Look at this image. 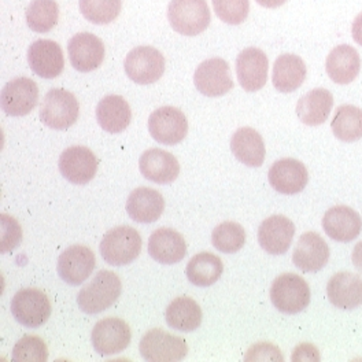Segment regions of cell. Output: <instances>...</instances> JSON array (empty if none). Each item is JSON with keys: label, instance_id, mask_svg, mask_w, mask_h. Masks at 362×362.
Returning <instances> with one entry per match:
<instances>
[{"label": "cell", "instance_id": "obj_20", "mask_svg": "<svg viewBox=\"0 0 362 362\" xmlns=\"http://www.w3.org/2000/svg\"><path fill=\"white\" fill-rule=\"evenodd\" d=\"M328 259L329 247L318 233L306 232L299 238L293 254V262L299 271H321L328 264Z\"/></svg>", "mask_w": 362, "mask_h": 362}, {"label": "cell", "instance_id": "obj_24", "mask_svg": "<svg viewBox=\"0 0 362 362\" xmlns=\"http://www.w3.org/2000/svg\"><path fill=\"white\" fill-rule=\"evenodd\" d=\"M148 254L159 264H177L187 254L185 240L170 228H159L148 239Z\"/></svg>", "mask_w": 362, "mask_h": 362}, {"label": "cell", "instance_id": "obj_8", "mask_svg": "<svg viewBox=\"0 0 362 362\" xmlns=\"http://www.w3.org/2000/svg\"><path fill=\"white\" fill-rule=\"evenodd\" d=\"M11 313L26 328H39L51 316V303L47 295L36 288H23L11 300Z\"/></svg>", "mask_w": 362, "mask_h": 362}, {"label": "cell", "instance_id": "obj_21", "mask_svg": "<svg viewBox=\"0 0 362 362\" xmlns=\"http://www.w3.org/2000/svg\"><path fill=\"white\" fill-rule=\"evenodd\" d=\"M322 228L331 239L347 243L357 239L361 233V217L351 207L335 206L325 213Z\"/></svg>", "mask_w": 362, "mask_h": 362}, {"label": "cell", "instance_id": "obj_14", "mask_svg": "<svg viewBox=\"0 0 362 362\" xmlns=\"http://www.w3.org/2000/svg\"><path fill=\"white\" fill-rule=\"evenodd\" d=\"M68 52L71 66L81 73H88L102 65L106 51L98 36L83 32L70 39Z\"/></svg>", "mask_w": 362, "mask_h": 362}, {"label": "cell", "instance_id": "obj_11", "mask_svg": "<svg viewBox=\"0 0 362 362\" xmlns=\"http://www.w3.org/2000/svg\"><path fill=\"white\" fill-rule=\"evenodd\" d=\"M37 100V84L28 77L8 81L1 90V109L11 117H23L30 113L36 107Z\"/></svg>", "mask_w": 362, "mask_h": 362}, {"label": "cell", "instance_id": "obj_26", "mask_svg": "<svg viewBox=\"0 0 362 362\" xmlns=\"http://www.w3.org/2000/svg\"><path fill=\"white\" fill-rule=\"evenodd\" d=\"M165 209V201L158 191L147 187L136 188L128 201L127 213L128 216L140 224H151L159 220Z\"/></svg>", "mask_w": 362, "mask_h": 362}, {"label": "cell", "instance_id": "obj_39", "mask_svg": "<svg viewBox=\"0 0 362 362\" xmlns=\"http://www.w3.org/2000/svg\"><path fill=\"white\" fill-rule=\"evenodd\" d=\"M0 226H1L0 251L6 254L16 249L17 246H20L23 240V229L16 218L7 214L0 216Z\"/></svg>", "mask_w": 362, "mask_h": 362}, {"label": "cell", "instance_id": "obj_13", "mask_svg": "<svg viewBox=\"0 0 362 362\" xmlns=\"http://www.w3.org/2000/svg\"><path fill=\"white\" fill-rule=\"evenodd\" d=\"M268 57L259 48H246L236 58L238 80L242 88L247 92H255L264 88L268 81Z\"/></svg>", "mask_w": 362, "mask_h": 362}, {"label": "cell", "instance_id": "obj_6", "mask_svg": "<svg viewBox=\"0 0 362 362\" xmlns=\"http://www.w3.org/2000/svg\"><path fill=\"white\" fill-rule=\"evenodd\" d=\"M124 68L127 76L136 84H154L165 71V58L157 48L140 45L129 51Z\"/></svg>", "mask_w": 362, "mask_h": 362}, {"label": "cell", "instance_id": "obj_35", "mask_svg": "<svg viewBox=\"0 0 362 362\" xmlns=\"http://www.w3.org/2000/svg\"><path fill=\"white\" fill-rule=\"evenodd\" d=\"M211 243L221 252H236L246 243V230L240 224L233 221L221 223L211 232Z\"/></svg>", "mask_w": 362, "mask_h": 362}, {"label": "cell", "instance_id": "obj_19", "mask_svg": "<svg viewBox=\"0 0 362 362\" xmlns=\"http://www.w3.org/2000/svg\"><path fill=\"white\" fill-rule=\"evenodd\" d=\"M294 235V223L284 216H272L258 228L259 246L272 255L287 252L291 247Z\"/></svg>", "mask_w": 362, "mask_h": 362}, {"label": "cell", "instance_id": "obj_25", "mask_svg": "<svg viewBox=\"0 0 362 362\" xmlns=\"http://www.w3.org/2000/svg\"><path fill=\"white\" fill-rule=\"evenodd\" d=\"M325 69L334 83L346 86L357 78L361 70V58L354 47L340 45L329 52Z\"/></svg>", "mask_w": 362, "mask_h": 362}, {"label": "cell", "instance_id": "obj_7", "mask_svg": "<svg viewBox=\"0 0 362 362\" xmlns=\"http://www.w3.org/2000/svg\"><path fill=\"white\" fill-rule=\"evenodd\" d=\"M141 357L146 361L172 362L180 361L187 353L188 346L185 340L170 335L162 329L148 331L139 344Z\"/></svg>", "mask_w": 362, "mask_h": 362}, {"label": "cell", "instance_id": "obj_5", "mask_svg": "<svg viewBox=\"0 0 362 362\" xmlns=\"http://www.w3.org/2000/svg\"><path fill=\"white\" fill-rule=\"evenodd\" d=\"M80 105L76 96L66 90L54 88L45 93L40 106V119L51 129L70 128L78 118Z\"/></svg>", "mask_w": 362, "mask_h": 362}, {"label": "cell", "instance_id": "obj_16", "mask_svg": "<svg viewBox=\"0 0 362 362\" xmlns=\"http://www.w3.org/2000/svg\"><path fill=\"white\" fill-rule=\"evenodd\" d=\"M28 64L35 74L42 78L58 77L65 66V58L61 45L54 40L40 39L28 49Z\"/></svg>", "mask_w": 362, "mask_h": 362}, {"label": "cell", "instance_id": "obj_43", "mask_svg": "<svg viewBox=\"0 0 362 362\" xmlns=\"http://www.w3.org/2000/svg\"><path fill=\"white\" fill-rule=\"evenodd\" d=\"M351 261H353V265L356 267V269H358L362 273V242L357 243L353 250Z\"/></svg>", "mask_w": 362, "mask_h": 362}, {"label": "cell", "instance_id": "obj_33", "mask_svg": "<svg viewBox=\"0 0 362 362\" xmlns=\"http://www.w3.org/2000/svg\"><path fill=\"white\" fill-rule=\"evenodd\" d=\"M334 135L341 141H356L362 137V110L351 106L343 105L335 112L331 122Z\"/></svg>", "mask_w": 362, "mask_h": 362}, {"label": "cell", "instance_id": "obj_1", "mask_svg": "<svg viewBox=\"0 0 362 362\" xmlns=\"http://www.w3.org/2000/svg\"><path fill=\"white\" fill-rule=\"evenodd\" d=\"M122 291L119 277L112 271L98 272L77 295L80 309L87 315H98L109 309Z\"/></svg>", "mask_w": 362, "mask_h": 362}, {"label": "cell", "instance_id": "obj_41", "mask_svg": "<svg viewBox=\"0 0 362 362\" xmlns=\"http://www.w3.org/2000/svg\"><path fill=\"white\" fill-rule=\"evenodd\" d=\"M291 360L293 361H320L321 357L316 346L310 343H302L295 347Z\"/></svg>", "mask_w": 362, "mask_h": 362}, {"label": "cell", "instance_id": "obj_32", "mask_svg": "<svg viewBox=\"0 0 362 362\" xmlns=\"http://www.w3.org/2000/svg\"><path fill=\"white\" fill-rule=\"evenodd\" d=\"M223 261L211 252H199L187 265L185 274L191 284L197 287H210L223 274Z\"/></svg>", "mask_w": 362, "mask_h": 362}, {"label": "cell", "instance_id": "obj_38", "mask_svg": "<svg viewBox=\"0 0 362 362\" xmlns=\"http://www.w3.org/2000/svg\"><path fill=\"white\" fill-rule=\"evenodd\" d=\"M216 16L228 25H240L249 16V0H211Z\"/></svg>", "mask_w": 362, "mask_h": 362}, {"label": "cell", "instance_id": "obj_18", "mask_svg": "<svg viewBox=\"0 0 362 362\" xmlns=\"http://www.w3.org/2000/svg\"><path fill=\"white\" fill-rule=\"evenodd\" d=\"M268 179L277 192L284 195H294L305 189L309 181V173L300 160L284 158L272 165Z\"/></svg>", "mask_w": 362, "mask_h": 362}, {"label": "cell", "instance_id": "obj_28", "mask_svg": "<svg viewBox=\"0 0 362 362\" xmlns=\"http://www.w3.org/2000/svg\"><path fill=\"white\" fill-rule=\"evenodd\" d=\"M230 150L242 163L258 168L265 160V143L255 129L245 127L238 129L230 139Z\"/></svg>", "mask_w": 362, "mask_h": 362}, {"label": "cell", "instance_id": "obj_31", "mask_svg": "<svg viewBox=\"0 0 362 362\" xmlns=\"http://www.w3.org/2000/svg\"><path fill=\"white\" fill-rule=\"evenodd\" d=\"M165 317L172 329L192 332L202 324V309L192 298L180 296L170 302Z\"/></svg>", "mask_w": 362, "mask_h": 362}, {"label": "cell", "instance_id": "obj_27", "mask_svg": "<svg viewBox=\"0 0 362 362\" xmlns=\"http://www.w3.org/2000/svg\"><path fill=\"white\" fill-rule=\"evenodd\" d=\"M96 119L105 132L121 134L129 127L132 119L129 103L119 95L105 96L98 103Z\"/></svg>", "mask_w": 362, "mask_h": 362}, {"label": "cell", "instance_id": "obj_15", "mask_svg": "<svg viewBox=\"0 0 362 362\" xmlns=\"http://www.w3.org/2000/svg\"><path fill=\"white\" fill-rule=\"evenodd\" d=\"M59 170L69 182L84 185L95 177L98 170V159L87 147H69L61 154Z\"/></svg>", "mask_w": 362, "mask_h": 362}, {"label": "cell", "instance_id": "obj_37", "mask_svg": "<svg viewBox=\"0 0 362 362\" xmlns=\"http://www.w3.org/2000/svg\"><path fill=\"white\" fill-rule=\"evenodd\" d=\"M48 358V349L45 341L28 335L18 340L13 349V361L45 362Z\"/></svg>", "mask_w": 362, "mask_h": 362}, {"label": "cell", "instance_id": "obj_42", "mask_svg": "<svg viewBox=\"0 0 362 362\" xmlns=\"http://www.w3.org/2000/svg\"><path fill=\"white\" fill-rule=\"evenodd\" d=\"M351 33H353V39L362 45V13L354 20L353 28H351Z\"/></svg>", "mask_w": 362, "mask_h": 362}, {"label": "cell", "instance_id": "obj_36", "mask_svg": "<svg viewBox=\"0 0 362 362\" xmlns=\"http://www.w3.org/2000/svg\"><path fill=\"white\" fill-rule=\"evenodd\" d=\"M121 0H80L84 18L95 25L113 23L121 11Z\"/></svg>", "mask_w": 362, "mask_h": 362}, {"label": "cell", "instance_id": "obj_30", "mask_svg": "<svg viewBox=\"0 0 362 362\" xmlns=\"http://www.w3.org/2000/svg\"><path fill=\"white\" fill-rule=\"evenodd\" d=\"M332 106V93L324 88H316L299 99L296 105V114L305 125L317 127L328 119Z\"/></svg>", "mask_w": 362, "mask_h": 362}, {"label": "cell", "instance_id": "obj_12", "mask_svg": "<svg viewBox=\"0 0 362 362\" xmlns=\"http://www.w3.org/2000/svg\"><path fill=\"white\" fill-rule=\"evenodd\" d=\"M194 84L204 96H223L233 88V80L226 61L221 58H210L204 61L194 74Z\"/></svg>", "mask_w": 362, "mask_h": 362}, {"label": "cell", "instance_id": "obj_4", "mask_svg": "<svg viewBox=\"0 0 362 362\" xmlns=\"http://www.w3.org/2000/svg\"><path fill=\"white\" fill-rule=\"evenodd\" d=\"M170 26L184 36H198L207 29L211 14L206 0H172L168 8Z\"/></svg>", "mask_w": 362, "mask_h": 362}, {"label": "cell", "instance_id": "obj_34", "mask_svg": "<svg viewBox=\"0 0 362 362\" xmlns=\"http://www.w3.org/2000/svg\"><path fill=\"white\" fill-rule=\"evenodd\" d=\"M59 18V7L55 0H33L26 10L28 26L37 33L49 32Z\"/></svg>", "mask_w": 362, "mask_h": 362}, {"label": "cell", "instance_id": "obj_44", "mask_svg": "<svg viewBox=\"0 0 362 362\" xmlns=\"http://www.w3.org/2000/svg\"><path fill=\"white\" fill-rule=\"evenodd\" d=\"M287 0H257V3L262 7H267V8H277L280 6H283Z\"/></svg>", "mask_w": 362, "mask_h": 362}, {"label": "cell", "instance_id": "obj_3", "mask_svg": "<svg viewBox=\"0 0 362 362\" xmlns=\"http://www.w3.org/2000/svg\"><path fill=\"white\" fill-rule=\"evenodd\" d=\"M141 251V236L135 228L117 226L109 230L102 243V258L113 267H124L134 262Z\"/></svg>", "mask_w": 362, "mask_h": 362}, {"label": "cell", "instance_id": "obj_2", "mask_svg": "<svg viewBox=\"0 0 362 362\" xmlns=\"http://www.w3.org/2000/svg\"><path fill=\"white\" fill-rule=\"evenodd\" d=\"M273 306L284 315H296L310 303V288L298 274L284 273L279 276L271 287Z\"/></svg>", "mask_w": 362, "mask_h": 362}, {"label": "cell", "instance_id": "obj_40", "mask_svg": "<svg viewBox=\"0 0 362 362\" xmlns=\"http://www.w3.org/2000/svg\"><path fill=\"white\" fill-rule=\"evenodd\" d=\"M245 360L246 361H283L284 358L276 346H273L271 343H258L250 349Z\"/></svg>", "mask_w": 362, "mask_h": 362}, {"label": "cell", "instance_id": "obj_23", "mask_svg": "<svg viewBox=\"0 0 362 362\" xmlns=\"http://www.w3.org/2000/svg\"><path fill=\"white\" fill-rule=\"evenodd\" d=\"M327 295L329 302L339 309H356L362 305V279L349 272L337 273L328 281Z\"/></svg>", "mask_w": 362, "mask_h": 362}, {"label": "cell", "instance_id": "obj_22", "mask_svg": "<svg viewBox=\"0 0 362 362\" xmlns=\"http://www.w3.org/2000/svg\"><path fill=\"white\" fill-rule=\"evenodd\" d=\"M139 169L147 180L157 184H169L180 175V165L176 157L159 148L144 151L139 159Z\"/></svg>", "mask_w": 362, "mask_h": 362}, {"label": "cell", "instance_id": "obj_29", "mask_svg": "<svg viewBox=\"0 0 362 362\" xmlns=\"http://www.w3.org/2000/svg\"><path fill=\"white\" fill-rule=\"evenodd\" d=\"M306 78V65L303 59L294 54L280 55L273 66L272 81L274 88L283 93L298 90Z\"/></svg>", "mask_w": 362, "mask_h": 362}, {"label": "cell", "instance_id": "obj_9", "mask_svg": "<svg viewBox=\"0 0 362 362\" xmlns=\"http://www.w3.org/2000/svg\"><path fill=\"white\" fill-rule=\"evenodd\" d=\"M129 325L119 318L109 317L95 324L92 329V346L100 356H113L124 351L131 343Z\"/></svg>", "mask_w": 362, "mask_h": 362}, {"label": "cell", "instance_id": "obj_17", "mask_svg": "<svg viewBox=\"0 0 362 362\" xmlns=\"http://www.w3.org/2000/svg\"><path fill=\"white\" fill-rule=\"evenodd\" d=\"M96 261L92 250L76 245L65 250L58 259V274L70 286H81L95 269Z\"/></svg>", "mask_w": 362, "mask_h": 362}, {"label": "cell", "instance_id": "obj_10", "mask_svg": "<svg viewBox=\"0 0 362 362\" xmlns=\"http://www.w3.org/2000/svg\"><path fill=\"white\" fill-rule=\"evenodd\" d=\"M148 132L160 144H179L188 134L187 117L176 107H159L148 117Z\"/></svg>", "mask_w": 362, "mask_h": 362}]
</instances>
